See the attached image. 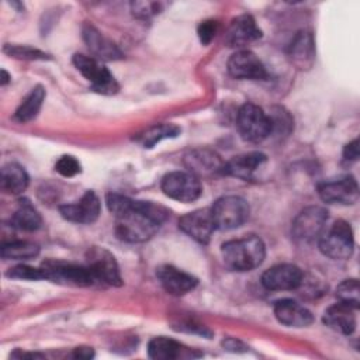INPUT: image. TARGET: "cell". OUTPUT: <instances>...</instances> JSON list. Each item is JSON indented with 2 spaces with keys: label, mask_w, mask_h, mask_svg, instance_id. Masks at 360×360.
<instances>
[{
  "label": "cell",
  "mask_w": 360,
  "mask_h": 360,
  "mask_svg": "<svg viewBox=\"0 0 360 360\" xmlns=\"http://www.w3.org/2000/svg\"><path fill=\"white\" fill-rule=\"evenodd\" d=\"M55 170L63 177H73L82 172V165L75 156L63 155L56 160Z\"/></svg>",
  "instance_id": "34"
},
{
  "label": "cell",
  "mask_w": 360,
  "mask_h": 360,
  "mask_svg": "<svg viewBox=\"0 0 360 360\" xmlns=\"http://www.w3.org/2000/svg\"><path fill=\"white\" fill-rule=\"evenodd\" d=\"M304 283L302 270L291 263H283L267 269L262 274V284L270 291L297 290Z\"/></svg>",
  "instance_id": "12"
},
{
  "label": "cell",
  "mask_w": 360,
  "mask_h": 360,
  "mask_svg": "<svg viewBox=\"0 0 360 360\" xmlns=\"http://www.w3.org/2000/svg\"><path fill=\"white\" fill-rule=\"evenodd\" d=\"M354 248L353 231L349 222L338 219L328 232L319 236V250L333 260H345L352 256Z\"/></svg>",
  "instance_id": "5"
},
{
  "label": "cell",
  "mask_w": 360,
  "mask_h": 360,
  "mask_svg": "<svg viewBox=\"0 0 360 360\" xmlns=\"http://www.w3.org/2000/svg\"><path fill=\"white\" fill-rule=\"evenodd\" d=\"M148 354L150 359H155V360H174V359H188V357L201 356V353L195 352L194 349L186 347L177 340L165 338V336L153 338L149 342Z\"/></svg>",
  "instance_id": "22"
},
{
  "label": "cell",
  "mask_w": 360,
  "mask_h": 360,
  "mask_svg": "<svg viewBox=\"0 0 360 360\" xmlns=\"http://www.w3.org/2000/svg\"><path fill=\"white\" fill-rule=\"evenodd\" d=\"M211 212L215 229L231 231L248 221L250 210L245 198L239 195H224L212 204Z\"/></svg>",
  "instance_id": "4"
},
{
  "label": "cell",
  "mask_w": 360,
  "mask_h": 360,
  "mask_svg": "<svg viewBox=\"0 0 360 360\" xmlns=\"http://www.w3.org/2000/svg\"><path fill=\"white\" fill-rule=\"evenodd\" d=\"M94 356V352L91 347H76L73 352V357L76 359H90Z\"/></svg>",
  "instance_id": "38"
},
{
  "label": "cell",
  "mask_w": 360,
  "mask_h": 360,
  "mask_svg": "<svg viewBox=\"0 0 360 360\" xmlns=\"http://www.w3.org/2000/svg\"><path fill=\"white\" fill-rule=\"evenodd\" d=\"M156 277L162 287L172 295H183L194 290L198 284V280L172 264H163L156 269Z\"/></svg>",
  "instance_id": "19"
},
{
  "label": "cell",
  "mask_w": 360,
  "mask_h": 360,
  "mask_svg": "<svg viewBox=\"0 0 360 360\" xmlns=\"http://www.w3.org/2000/svg\"><path fill=\"white\" fill-rule=\"evenodd\" d=\"M6 276L10 278H18V280H46V274L42 266L32 267L28 264H18L10 269Z\"/></svg>",
  "instance_id": "32"
},
{
  "label": "cell",
  "mask_w": 360,
  "mask_h": 360,
  "mask_svg": "<svg viewBox=\"0 0 360 360\" xmlns=\"http://www.w3.org/2000/svg\"><path fill=\"white\" fill-rule=\"evenodd\" d=\"M290 60L300 69H309L315 60V42L311 31L301 30L297 32L288 46Z\"/></svg>",
  "instance_id": "23"
},
{
  "label": "cell",
  "mask_w": 360,
  "mask_h": 360,
  "mask_svg": "<svg viewBox=\"0 0 360 360\" xmlns=\"http://www.w3.org/2000/svg\"><path fill=\"white\" fill-rule=\"evenodd\" d=\"M328 211L321 205L304 208L292 221V235L300 242H312L323 233Z\"/></svg>",
  "instance_id": "9"
},
{
  "label": "cell",
  "mask_w": 360,
  "mask_h": 360,
  "mask_svg": "<svg viewBox=\"0 0 360 360\" xmlns=\"http://www.w3.org/2000/svg\"><path fill=\"white\" fill-rule=\"evenodd\" d=\"M236 128L240 136L252 143H259L271 135V121L262 107L246 103L236 115Z\"/></svg>",
  "instance_id": "3"
},
{
  "label": "cell",
  "mask_w": 360,
  "mask_h": 360,
  "mask_svg": "<svg viewBox=\"0 0 360 360\" xmlns=\"http://www.w3.org/2000/svg\"><path fill=\"white\" fill-rule=\"evenodd\" d=\"M274 316L277 321L285 326L291 328H305L314 322V316L309 309H307L300 302L284 298L274 302Z\"/></svg>",
  "instance_id": "21"
},
{
  "label": "cell",
  "mask_w": 360,
  "mask_h": 360,
  "mask_svg": "<svg viewBox=\"0 0 360 360\" xmlns=\"http://www.w3.org/2000/svg\"><path fill=\"white\" fill-rule=\"evenodd\" d=\"M222 346L229 352H245L248 349L246 345H243L240 340H236L235 338H228L222 340Z\"/></svg>",
  "instance_id": "37"
},
{
  "label": "cell",
  "mask_w": 360,
  "mask_h": 360,
  "mask_svg": "<svg viewBox=\"0 0 360 360\" xmlns=\"http://www.w3.org/2000/svg\"><path fill=\"white\" fill-rule=\"evenodd\" d=\"M217 31H218V22L215 20L202 21L197 28V34H198L201 44L208 45L214 39Z\"/></svg>",
  "instance_id": "35"
},
{
  "label": "cell",
  "mask_w": 360,
  "mask_h": 360,
  "mask_svg": "<svg viewBox=\"0 0 360 360\" xmlns=\"http://www.w3.org/2000/svg\"><path fill=\"white\" fill-rule=\"evenodd\" d=\"M1 190L11 195H18L28 187V174L22 166L10 162L1 167Z\"/></svg>",
  "instance_id": "25"
},
{
  "label": "cell",
  "mask_w": 360,
  "mask_h": 360,
  "mask_svg": "<svg viewBox=\"0 0 360 360\" xmlns=\"http://www.w3.org/2000/svg\"><path fill=\"white\" fill-rule=\"evenodd\" d=\"M105 202L115 218V235L128 243H141L150 239L169 218V210L153 201H138L110 193Z\"/></svg>",
  "instance_id": "1"
},
{
  "label": "cell",
  "mask_w": 360,
  "mask_h": 360,
  "mask_svg": "<svg viewBox=\"0 0 360 360\" xmlns=\"http://www.w3.org/2000/svg\"><path fill=\"white\" fill-rule=\"evenodd\" d=\"M82 35L93 58L98 59L100 62L118 60L122 58V52L115 45V42L108 37H105L104 34H101L94 25L84 24L82 30Z\"/></svg>",
  "instance_id": "17"
},
{
  "label": "cell",
  "mask_w": 360,
  "mask_h": 360,
  "mask_svg": "<svg viewBox=\"0 0 360 360\" xmlns=\"http://www.w3.org/2000/svg\"><path fill=\"white\" fill-rule=\"evenodd\" d=\"M262 37V30L249 14H242L233 18L225 35V41L232 48L243 49V46L255 42Z\"/></svg>",
  "instance_id": "18"
},
{
  "label": "cell",
  "mask_w": 360,
  "mask_h": 360,
  "mask_svg": "<svg viewBox=\"0 0 360 360\" xmlns=\"http://www.w3.org/2000/svg\"><path fill=\"white\" fill-rule=\"evenodd\" d=\"M357 158H359V141L353 139L343 149V162L350 163L357 160Z\"/></svg>",
  "instance_id": "36"
},
{
  "label": "cell",
  "mask_w": 360,
  "mask_h": 360,
  "mask_svg": "<svg viewBox=\"0 0 360 360\" xmlns=\"http://www.w3.org/2000/svg\"><path fill=\"white\" fill-rule=\"evenodd\" d=\"M87 259V267L93 273L97 281L120 287L122 285V277L120 273L118 263L112 253H110L104 248L93 246L86 253Z\"/></svg>",
  "instance_id": "10"
},
{
  "label": "cell",
  "mask_w": 360,
  "mask_h": 360,
  "mask_svg": "<svg viewBox=\"0 0 360 360\" xmlns=\"http://www.w3.org/2000/svg\"><path fill=\"white\" fill-rule=\"evenodd\" d=\"M10 79H11V76L4 70V69H1V77H0V84L1 86H6L8 82H10Z\"/></svg>",
  "instance_id": "39"
},
{
  "label": "cell",
  "mask_w": 360,
  "mask_h": 360,
  "mask_svg": "<svg viewBox=\"0 0 360 360\" xmlns=\"http://www.w3.org/2000/svg\"><path fill=\"white\" fill-rule=\"evenodd\" d=\"M181 132V128L177 127L176 124L165 122V124H156L149 128H146L143 132L138 134L135 141L142 145L143 148H153L156 143L169 139V138H176Z\"/></svg>",
  "instance_id": "27"
},
{
  "label": "cell",
  "mask_w": 360,
  "mask_h": 360,
  "mask_svg": "<svg viewBox=\"0 0 360 360\" xmlns=\"http://www.w3.org/2000/svg\"><path fill=\"white\" fill-rule=\"evenodd\" d=\"M3 52L11 58L22 59V60H45L51 59V56L37 48L28 45H15V44H6L3 46Z\"/></svg>",
  "instance_id": "30"
},
{
  "label": "cell",
  "mask_w": 360,
  "mask_h": 360,
  "mask_svg": "<svg viewBox=\"0 0 360 360\" xmlns=\"http://www.w3.org/2000/svg\"><path fill=\"white\" fill-rule=\"evenodd\" d=\"M323 323L330 329L342 333V335H352L356 329V308L345 304L338 302L330 305L322 318Z\"/></svg>",
  "instance_id": "24"
},
{
  "label": "cell",
  "mask_w": 360,
  "mask_h": 360,
  "mask_svg": "<svg viewBox=\"0 0 360 360\" xmlns=\"http://www.w3.org/2000/svg\"><path fill=\"white\" fill-rule=\"evenodd\" d=\"M160 186L169 198L180 202L195 201L202 193L200 179L190 172H170L163 176Z\"/></svg>",
  "instance_id": "8"
},
{
  "label": "cell",
  "mask_w": 360,
  "mask_h": 360,
  "mask_svg": "<svg viewBox=\"0 0 360 360\" xmlns=\"http://www.w3.org/2000/svg\"><path fill=\"white\" fill-rule=\"evenodd\" d=\"M45 96H46L45 89L41 84L35 86L24 97L21 104L17 107V110L14 112V120H17L18 122H28V121L34 120L42 107Z\"/></svg>",
  "instance_id": "28"
},
{
  "label": "cell",
  "mask_w": 360,
  "mask_h": 360,
  "mask_svg": "<svg viewBox=\"0 0 360 360\" xmlns=\"http://www.w3.org/2000/svg\"><path fill=\"white\" fill-rule=\"evenodd\" d=\"M336 297L339 298L340 302H345L353 308H359V281L356 278H347L343 280L338 287H336Z\"/></svg>",
  "instance_id": "31"
},
{
  "label": "cell",
  "mask_w": 360,
  "mask_h": 360,
  "mask_svg": "<svg viewBox=\"0 0 360 360\" xmlns=\"http://www.w3.org/2000/svg\"><path fill=\"white\" fill-rule=\"evenodd\" d=\"M162 8H163V4L156 1H132L131 3V11L139 20H148L159 14Z\"/></svg>",
  "instance_id": "33"
},
{
  "label": "cell",
  "mask_w": 360,
  "mask_h": 360,
  "mask_svg": "<svg viewBox=\"0 0 360 360\" xmlns=\"http://www.w3.org/2000/svg\"><path fill=\"white\" fill-rule=\"evenodd\" d=\"M266 160L267 156L262 152L242 153L231 158L228 162L224 163L222 174L242 180H252L256 170L262 167L266 163Z\"/></svg>",
  "instance_id": "20"
},
{
  "label": "cell",
  "mask_w": 360,
  "mask_h": 360,
  "mask_svg": "<svg viewBox=\"0 0 360 360\" xmlns=\"http://www.w3.org/2000/svg\"><path fill=\"white\" fill-rule=\"evenodd\" d=\"M318 194L328 204L352 205L359 200V186L352 174L323 181L318 186Z\"/></svg>",
  "instance_id": "11"
},
{
  "label": "cell",
  "mask_w": 360,
  "mask_h": 360,
  "mask_svg": "<svg viewBox=\"0 0 360 360\" xmlns=\"http://www.w3.org/2000/svg\"><path fill=\"white\" fill-rule=\"evenodd\" d=\"M101 204L94 191H86L82 198L73 204H65L59 207L60 215L76 224H93L100 215Z\"/></svg>",
  "instance_id": "15"
},
{
  "label": "cell",
  "mask_w": 360,
  "mask_h": 360,
  "mask_svg": "<svg viewBox=\"0 0 360 360\" xmlns=\"http://www.w3.org/2000/svg\"><path fill=\"white\" fill-rule=\"evenodd\" d=\"M73 65L87 79L94 91L101 94H115L120 89L112 73L96 58L83 53L73 55Z\"/></svg>",
  "instance_id": "6"
},
{
  "label": "cell",
  "mask_w": 360,
  "mask_h": 360,
  "mask_svg": "<svg viewBox=\"0 0 360 360\" xmlns=\"http://www.w3.org/2000/svg\"><path fill=\"white\" fill-rule=\"evenodd\" d=\"M41 266L45 270L46 280L53 283L73 287H89L97 283L87 264L82 266L62 260H45Z\"/></svg>",
  "instance_id": "7"
},
{
  "label": "cell",
  "mask_w": 360,
  "mask_h": 360,
  "mask_svg": "<svg viewBox=\"0 0 360 360\" xmlns=\"http://www.w3.org/2000/svg\"><path fill=\"white\" fill-rule=\"evenodd\" d=\"M39 255V246L31 240H11L1 248V256L10 260H30Z\"/></svg>",
  "instance_id": "29"
},
{
  "label": "cell",
  "mask_w": 360,
  "mask_h": 360,
  "mask_svg": "<svg viewBox=\"0 0 360 360\" xmlns=\"http://www.w3.org/2000/svg\"><path fill=\"white\" fill-rule=\"evenodd\" d=\"M228 72L235 79L263 80L267 72L262 60L249 49H239L228 59Z\"/></svg>",
  "instance_id": "14"
},
{
  "label": "cell",
  "mask_w": 360,
  "mask_h": 360,
  "mask_svg": "<svg viewBox=\"0 0 360 360\" xmlns=\"http://www.w3.org/2000/svg\"><path fill=\"white\" fill-rule=\"evenodd\" d=\"M224 163L221 156L207 148L202 149H193L184 156V165L190 173L195 177H208L221 173Z\"/></svg>",
  "instance_id": "16"
},
{
  "label": "cell",
  "mask_w": 360,
  "mask_h": 360,
  "mask_svg": "<svg viewBox=\"0 0 360 360\" xmlns=\"http://www.w3.org/2000/svg\"><path fill=\"white\" fill-rule=\"evenodd\" d=\"M221 255L228 269L249 271L262 264L266 256V246L259 236L248 235L222 243Z\"/></svg>",
  "instance_id": "2"
},
{
  "label": "cell",
  "mask_w": 360,
  "mask_h": 360,
  "mask_svg": "<svg viewBox=\"0 0 360 360\" xmlns=\"http://www.w3.org/2000/svg\"><path fill=\"white\" fill-rule=\"evenodd\" d=\"M11 225L20 231L32 232L41 228L42 217L38 210L27 198H24L18 201V208L11 217Z\"/></svg>",
  "instance_id": "26"
},
{
  "label": "cell",
  "mask_w": 360,
  "mask_h": 360,
  "mask_svg": "<svg viewBox=\"0 0 360 360\" xmlns=\"http://www.w3.org/2000/svg\"><path fill=\"white\" fill-rule=\"evenodd\" d=\"M179 228L198 243H208L215 229L211 208H198L184 214L179 219Z\"/></svg>",
  "instance_id": "13"
}]
</instances>
